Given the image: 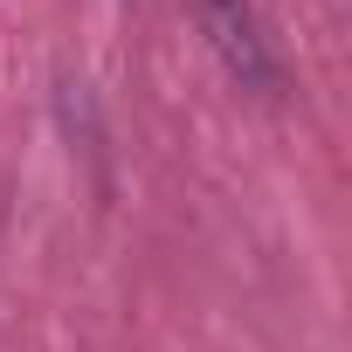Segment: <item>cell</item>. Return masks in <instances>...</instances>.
I'll list each match as a JSON object with an SVG mask.
<instances>
[{
	"label": "cell",
	"mask_w": 352,
	"mask_h": 352,
	"mask_svg": "<svg viewBox=\"0 0 352 352\" xmlns=\"http://www.w3.org/2000/svg\"><path fill=\"white\" fill-rule=\"evenodd\" d=\"M201 28L242 90H276V56L263 42V21H256L249 0H201Z\"/></svg>",
	"instance_id": "obj_1"
}]
</instances>
